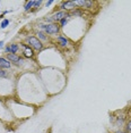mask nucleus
Listing matches in <instances>:
<instances>
[{
	"mask_svg": "<svg viewBox=\"0 0 131 133\" xmlns=\"http://www.w3.org/2000/svg\"><path fill=\"white\" fill-rule=\"evenodd\" d=\"M42 29L48 33V34H57L59 32V26L57 24H48V25H42Z\"/></svg>",
	"mask_w": 131,
	"mask_h": 133,
	"instance_id": "f257e3e1",
	"label": "nucleus"
},
{
	"mask_svg": "<svg viewBox=\"0 0 131 133\" xmlns=\"http://www.w3.org/2000/svg\"><path fill=\"white\" fill-rule=\"evenodd\" d=\"M76 7V3L75 1H64V2L61 3V8L64 10H73Z\"/></svg>",
	"mask_w": 131,
	"mask_h": 133,
	"instance_id": "39448f33",
	"label": "nucleus"
},
{
	"mask_svg": "<svg viewBox=\"0 0 131 133\" xmlns=\"http://www.w3.org/2000/svg\"><path fill=\"white\" fill-rule=\"evenodd\" d=\"M37 35H38V38L42 39V40H44V41H45V40H48V38L45 36V34H44L43 32H38V33H37Z\"/></svg>",
	"mask_w": 131,
	"mask_h": 133,
	"instance_id": "f8f14e48",
	"label": "nucleus"
},
{
	"mask_svg": "<svg viewBox=\"0 0 131 133\" xmlns=\"http://www.w3.org/2000/svg\"><path fill=\"white\" fill-rule=\"evenodd\" d=\"M0 76H6V73L2 71H0Z\"/></svg>",
	"mask_w": 131,
	"mask_h": 133,
	"instance_id": "f3484780",
	"label": "nucleus"
},
{
	"mask_svg": "<svg viewBox=\"0 0 131 133\" xmlns=\"http://www.w3.org/2000/svg\"><path fill=\"white\" fill-rule=\"evenodd\" d=\"M8 24H9L8 19H3L2 23H1V29H5V27H7V26H8Z\"/></svg>",
	"mask_w": 131,
	"mask_h": 133,
	"instance_id": "ddd939ff",
	"label": "nucleus"
},
{
	"mask_svg": "<svg viewBox=\"0 0 131 133\" xmlns=\"http://www.w3.org/2000/svg\"><path fill=\"white\" fill-rule=\"evenodd\" d=\"M127 131H128V133H131V121L127 123Z\"/></svg>",
	"mask_w": 131,
	"mask_h": 133,
	"instance_id": "4468645a",
	"label": "nucleus"
},
{
	"mask_svg": "<svg viewBox=\"0 0 131 133\" xmlns=\"http://www.w3.org/2000/svg\"><path fill=\"white\" fill-rule=\"evenodd\" d=\"M115 133H125V132H123V131H117Z\"/></svg>",
	"mask_w": 131,
	"mask_h": 133,
	"instance_id": "6ab92c4d",
	"label": "nucleus"
},
{
	"mask_svg": "<svg viewBox=\"0 0 131 133\" xmlns=\"http://www.w3.org/2000/svg\"><path fill=\"white\" fill-rule=\"evenodd\" d=\"M67 17H69V15H68L66 12H63V10H61V12H57L55 14L52 15L53 21H61V19L67 18Z\"/></svg>",
	"mask_w": 131,
	"mask_h": 133,
	"instance_id": "7ed1b4c3",
	"label": "nucleus"
},
{
	"mask_svg": "<svg viewBox=\"0 0 131 133\" xmlns=\"http://www.w3.org/2000/svg\"><path fill=\"white\" fill-rule=\"evenodd\" d=\"M0 67L1 68H9L10 67V63H9L7 59L0 57Z\"/></svg>",
	"mask_w": 131,
	"mask_h": 133,
	"instance_id": "0eeeda50",
	"label": "nucleus"
},
{
	"mask_svg": "<svg viewBox=\"0 0 131 133\" xmlns=\"http://www.w3.org/2000/svg\"><path fill=\"white\" fill-rule=\"evenodd\" d=\"M52 2H53L52 0H50V1H48V2H47V6H50V5H51Z\"/></svg>",
	"mask_w": 131,
	"mask_h": 133,
	"instance_id": "a211bd4d",
	"label": "nucleus"
},
{
	"mask_svg": "<svg viewBox=\"0 0 131 133\" xmlns=\"http://www.w3.org/2000/svg\"><path fill=\"white\" fill-rule=\"evenodd\" d=\"M41 3H42V1H35L34 6H35V7H38V6H40V5H41Z\"/></svg>",
	"mask_w": 131,
	"mask_h": 133,
	"instance_id": "dca6fc26",
	"label": "nucleus"
},
{
	"mask_svg": "<svg viewBox=\"0 0 131 133\" xmlns=\"http://www.w3.org/2000/svg\"><path fill=\"white\" fill-rule=\"evenodd\" d=\"M24 55L25 57H33V50L27 46H24Z\"/></svg>",
	"mask_w": 131,
	"mask_h": 133,
	"instance_id": "6e6552de",
	"label": "nucleus"
},
{
	"mask_svg": "<svg viewBox=\"0 0 131 133\" xmlns=\"http://www.w3.org/2000/svg\"><path fill=\"white\" fill-rule=\"evenodd\" d=\"M7 58H8L12 63H15L16 65H21L22 63H23V59H22L21 57H18L17 55H15V53H8V55H7Z\"/></svg>",
	"mask_w": 131,
	"mask_h": 133,
	"instance_id": "20e7f679",
	"label": "nucleus"
},
{
	"mask_svg": "<svg viewBox=\"0 0 131 133\" xmlns=\"http://www.w3.org/2000/svg\"><path fill=\"white\" fill-rule=\"evenodd\" d=\"M27 41H28V43L31 44L34 49H36V50H41L42 48H43V46H42V43L40 42V40L36 39L35 36H29V38H27Z\"/></svg>",
	"mask_w": 131,
	"mask_h": 133,
	"instance_id": "f03ea898",
	"label": "nucleus"
},
{
	"mask_svg": "<svg viewBox=\"0 0 131 133\" xmlns=\"http://www.w3.org/2000/svg\"><path fill=\"white\" fill-rule=\"evenodd\" d=\"M76 6H80V7H86V8H90V6L93 5L92 1H85V0H77L75 1Z\"/></svg>",
	"mask_w": 131,
	"mask_h": 133,
	"instance_id": "423d86ee",
	"label": "nucleus"
},
{
	"mask_svg": "<svg viewBox=\"0 0 131 133\" xmlns=\"http://www.w3.org/2000/svg\"><path fill=\"white\" fill-rule=\"evenodd\" d=\"M2 44H3V42H2V41H0V47H2Z\"/></svg>",
	"mask_w": 131,
	"mask_h": 133,
	"instance_id": "aec40b11",
	"label": "nucleus"
},
{
	"mask_svg": "<svg viewBox=\"0 0 131 133\" xmlns=\"http://www.w3.org/2000/svg\"><path fill=\"white\" fill-rule=\"evenodd\" d=\"M34 3H35V1H27V3L25 5V10H26V12H28L29 9L34 6Z\"/></svg>",
	"mask_w": 131,
	"mask_h": 133,
	"instance_id": "9b49d317",
	"label": "nucleus"
},
{
	"mask_svg": "<svg viewBox=\"0 0 131 133\" xmlns=\"http://www.w3.org/2000/svg\"><path fill=\"white\" fill-rule=\"evenodd\" d=\"M66 24H67V18L61 19V26H66Z\"/></svg>",
	"mask_w": 131,
	"mask_h": 133,
	"instance_id": "2eb2a0df",
	"label": "nucleus"
},
{
	"mask_svg": "<svg viewBox=\"0 0 131 133\" xmlns=\"http://www.w3.org/2000/svg\"><path fill=\"white\" fill-rule=\"evenodd\" d=\"M58 42L60 43L61 47H66V46L68 44V40L66 38H63V36H59V38H58Z\"/></svg>",
	"mask_w": 131,
	"mask_h": 133,
	"instance_id": "9d476101",
	"label": "nucleus"
},
{
	"mask_svg": "<svg viewBox=\"0 0 131 133\" xmlns=\"http://www.w3.org/2000/svg\"><path fill=\"white\" fill-rule=\"evenodd\" d=\"M6 50L9 51L10 53H15V52H17V50H18V46H17V44H12L10 47L7 48Z\"/></svg>",
	"mask_w": 131,
	"mask_h": 133,
	"instance_id": "1a4fd4ad",
	"label": "nucleus"
}]
</instances>
